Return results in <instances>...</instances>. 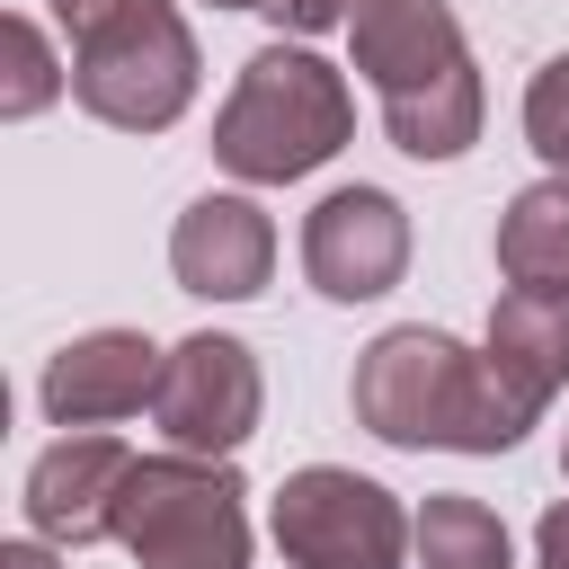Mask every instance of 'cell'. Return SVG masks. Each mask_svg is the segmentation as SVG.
Masks as SVG:
<instances>
[{
  "mask_svg": "<svg viewBox=\"0 0 569 569\" xmlns=\"http://www.w3.org/2000/svg\"><path fill=\"white\" fill-rule=\"evenodd\" d=\"M347 400H356V427L400 445V453H427V445L436 453H516L525 427H533L507 400V382L489 373V356L445 338V329H427V320L382 329L356 356Z\"/></svg>",
  "mask_w": 569,
  "mask_h": 569,
  "instance_id": "6da1fadb",
  "label": "cell"
},
{
  "mask_svg": "<svg viewBox=\"0 0 569 569\" xmlns=\"http://www.w3.org/2000/svg\"><path fill=\"white\" fill-rule=\"evenodd\" d=\"M347 44H356V71L382 98L391 151H409V160H462L480 142L489 98H480L462 18L445 0H356Z\"/></svg>",
  "mask_w": 569,
  "mask_h": 569,
  "instance_id": "7a4b0ae2",
  "label": "cell"
},
{
  "mask_svg": "<svg viewBox=\"0 0 569 569\" xmlns=\"http://www.w3.org/2000/svg\"><path fill=\"white\" fill-rule=\"evenodd\" d=\"M347 133H356V98L311 44H258L240 62L231 98L213 107V160L240 187L311 178L320 160L347 151Z\"/></svg>",
  "mask_w": 569,
  "mask_h": 569,
  "instance_id": "3957f363",
  "label": "cell"
},
{
  "mask_svg": "<svg viewBox=\"0 0 569 569\" xmlns=\"http://www.w3.org/2000/svg\"><path fill=\"white\" fill-rule=\"evenodd\" d=\"M116 542L133 569H249V489L213 453H133Z\"/></svg>",
  "mask_w": 569,
  "mask_h": 569,
  "instance_id": "277c9868",
  "label": "cell"
},
{
  "mask_svg": "<svg viewBox=\"0 0 569 569\" xmlns=\"http://www.w3.org/2000/svg\"><path fill=\"white\" fill-rule=\"evenodd\" d=\"M267 525H276V551L293 569H400L418 542V516L347 462H302L276 489Z\"/></svg>",
  "mask_w": 569,
  "mask_h": 569,
  "instance_id": "5b68a950",
  "label": "cell"
},
{
  "mask_svg": "<svg viewBox=\"0 0 569 569\" xmlns=\"http://www.w3.org/2000/svg\"><path fill=\"white\" fill-rule=\"evenodd\" d=\"M196 71H204L196 36L169 9V18H142V27H116V36L80 44L71 53V98L116 133H169L196 98Z\"/></svg>",
  "mask_w": 569,
  "mask_h": 569,
  "instance_id": "8992f818",
  "label": "cell"
},
{
  "mask_svg": "<svg viewBox=\"0 0 569 569\" xmlns=\"http://www.w3.org/2000/svg\"><path fill=\"white\" fill-rule=\"evenodd\" d=\"M258 409H267V373H258L249 338L196 329V338L169 347L160 391H151V418H160L169 453H213V462H231V453L258 436Z\"/></svg>",
  "mask_w": 569,
  "mask_h": 569,
  "instance_id": "52a82bcc",
  "label": "cell"
},
{
  "mask_svg": "<svg viewBox=\"0 0 569 569\" xmlns=\"http://www.w3.org/2000/svg\"><path fill=\"white\" fill-rule=\"evenodd\" d=\"M302 276L329 302H382L409 276V213L382 187H329L302 213Z\"/></svg>",
  "mask_w": 569,
  "mask_h": 569,
  "instance_id": "ba28073f",
  "label": "cell"
},
{
  "mask_svg": "<svg viewBox=\"0 0 569 569\" xmlns=\"http://www.w3.org/2000/svg\"><path fill=\"white\" fill-rule=\"evenodd\" d=\"M124 471H133V453H124L107 427L53 436V445L27 462V533L53 542V551L116 542V489H124Z\"/></svg>",
  "mask_w": 569,
  "mask_h": 569,
  "instance_id": "9c48e42d",
  "label": "cell"
},
{
  "mask_svg": "<svg viewBox=\"0 0 569 569\" xmlns=\"http://www.w3.org/2000/svg\"><path fill=\"white\" fill-rule=\"evenodd\" d=\"M169 276L196 302H249V293H267V276H276V222H267V204L231 196V187L196 196L169 222Z\"/></svg>",
  "mask_w": 569,
  "mask_h": 569,
  "instance_id": "30bf717a",
  "label": "cell"
},
{
  "mask_svg": "<svg viewBox=\"0 0 569 569\" xmlns=\"http://www.w3.org/2000/svg\"><path fill=\"white\" fill-rule=\"evenodd\" d=\"M160 365H169V347H151L142 329H80L71 347H53L36 400L53 427H116V418L151 409Z\"/></svg>",
  "mask_w": 569,
  "mask_h": 569,
  "instance_id": "8fae6325",
  "label": "cell"
},
{
  "mask_svg": "<svg viewBox=\"0 0 569 569\" xmlns=\"http://www.w3.org/2000/svg\"><path fill=\"white\" fill-rule=\"evenodd\" d=\"M480 356H489V373L507 382V400H516L525 418H542L551 391L569 382V293H525V284H507V293L489 302Z\"/></svg>",
  "mask_w": 569,
  "mask_h": 569,
  "instance_id": "7c38bea8",
  "label": "cell"
},
{
  "mask_svg": "<svg viewBox=\"0 0 569 569\" xmlns=\"http://www.w3.org/2000/svg\"><path fill=\"white\" fill-rule=\"evenodd\" d=\"M498 276L525 293H569V178H533L498 213Z\"/></svg>",
  "mask_w": 569,
  "mask_h": 569,
  "instance_id": "4fadbf2b",
  "label": "cell"
},
{
  "mask_svg": "<svg viewBox=\"0 0 569 569\" xmlns=\"http://www.w3.org/2000/svg\"><path fill=\"white\" fill-rule=\"evenodd\" d=\"M409 551H418V569H516V542H507L498 507H480L462 489L418 507V542Z\"/></svg>",
  "mask_w": 569,
  "mask_h": 569,
  "instance_id": "5bb4252c",
  "label": "cell"
},
{
  "mask_svg": "<svg viewBox=\"0 0 569 569\" xmlns=\"http://www.w3.org/2000/svg\"><path fill=\"white\" fill-rule=\"evenodd\" d=\"M0 62H9V71H0V116H9V124L44 116V107H53L62 89H71V71L53 62L44 27H36V18H18V9L0 18Z\"/></svg>",
  "mask_w": 569,
  "mask_h": 569,
  "instance_id": "9a60e30c",
  "label": "cell"
},
{
  "mask_svg": "<svg viewBox=\"0 0 569 569\" xmlns=\"http://www.w3.org/2000/svg\"><path fill=\"white\" fill-rule=\"evenodd\" d=\"M525 142L542 151L551 178H569V53H551V62L525 80Z\"/></svg>",
  "mask_w": 569,
  "mask_h": 569,
  "instance_id": "2e32d148",
  "label": "cell"
},
{
  "mask_svg": "<svg viewBox=\"0 0 569 569\" xmlns=\"http://www.w3.org/2000/svg\"><path fill=\"white\" fill-rule=\"evenodd\" d=\"M142 18H169V0H53V27L71 36V53L116 36V27H142Z\"/></svg>",
  "mask_w": 569,
  "mask_h": 569,
  "instance_id": "e0dca14e",
  "label": "cell"
},
{
  "mask_svg": "<svg viewBox=\"0 0 569 569\" xmlns=\"http://www.w3.org/2000/svg\"><path fill=\"white\" fill-rule=\"evenodd\" d=\"M284 36H320V27H338V18H356V0H258Z\"/></svg>",
  "mask_w": 569,
  "mask_h": 569,
  "instance_id": "ac0fdd59",
  "label": "cell"
},
{
  "mask_svg": "<svg viewBox=\"0 0 569 569\" xmlns=\"http://www.w3.org/2000/svg\"><path fill=\"white\" fill-rule=\"evenodd\" d=\"M533 560H542V569H569V498L542 507V525H533Z\"/></svg>",
  "mask_w": 569,
  "mask_h": 569,
  "instance_id": "d6986e66",
  "label": "cell"
},
{
  "mask_svg": "<svg viewBox=\"0 0 569 569\" xmlns=\"http://www.w3.org/2000/svg\"><path fill=\"white\" fill-rule=\"evenodd\" d=\"M0 569H62V551L27 533V542H9V551H0Z\"/></svg>",
  "mask_w": 569,
  "mask_h": 569,
  "instance_id": "ffe728a7",
  "label": "cell"
},
{
  "mask_svg": "<svg viewBox=\"0 0 569 569\" xmlns=\"http://www.w3.org/2000/svg\"><path fill=\"white\" fill-rule=\"evenodd\" d=\"M213 9H258V0H213Z\"/></svg>",
  "mask_w": 569,
  "mask_h": 569,
  "instance_id": "44dd1931",
  "label": "cell"
},
{
  "mask_svg": "<svg viewBox=\"0 0 569 569\" xmlns=\"http://www.w3.org/2000/svg\"><path fill=\"white\" fill-rule=\"evenodd\" d=\"M560 471H569V436H560Z\"/></svg>",
  "mask_w": 569,
  "mask_h": 569,
  "instance_id": "7402d4cb",
  "label": "cell"
}]
</instances>
